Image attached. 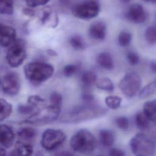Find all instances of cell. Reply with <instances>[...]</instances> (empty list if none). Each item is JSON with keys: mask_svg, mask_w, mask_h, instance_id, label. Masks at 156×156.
<instances>
[{"mask_svg": "<svg viewBox=\"0 0 156 156\" xmlns=\"http://www.w3.org/2000/svg\"><path fill=\"white\" fill-rule=\"evenodd\" d=\"M120 1H122V2H129L130 0H120Z\"/></svg>", "mask_w": 156, "mask_h": 156, "instance_id": "41", "label": "cell"}, {"mask_svg": "<svg viewBox=\"0 0 156 156\" xmlns=\"http://www.w3.org/2000/svg\"><path fill=\"white\" fill-rule=\"evenodd\" d=\"M95 85L99 89L104 91L112 92L114 90L113 83L108 77H102L97 79Z\"/></svg>", "mask_w": 156, "mask_h": 156, "instance_id": "24", "label": "cell"}, {"mask_svg": "<svg viewBox=\"0 0 156 156\" xmlns=\"http://www.w3.org/2000/svg\"><path fill=\"white\" fill-rule=\"evenodd\" d=\"M80 65L68 64L64 66L63 69V74L66 77H71L75 75L80 69Z\"/></svg>", "mask_w": 156, "mask_h": 156, "instance_id": "32", "label": "cell"}, {"mask_svg": "<svg viewBox=\"0 0 156 156\" xmlns=\"http://www.w3.org/2000/svg\"><path fill=\"white\" fill-rule=\"evenodd\" d=\"M82 99L86 104H93L94 102V96L89 92L85 91L82 94Z\"/></svg>", "mask_w": 156, "mask_h": 156, "instance_id": "36", "label": "cell"}, {"mask_svg": "<svg viewBox=\"0 0 156 156\" xmlns=\"http://www.w3.org/2000/svg\"><path fill=\"white\" fill-rule=\"evenodd\" d=\"M145 39L150 44L156 43V27L155 26H148L144 33Z\"/></svg>", "mask_w": 156, "mask_h": 156, "instance_id": "31", "label": "cell"}, {"mask_svg": "<svg viewBox=\"0 0 156 156\" xmlns=\"http://www.w3.org/2000/svg\"><path fill=\"white\" fill-rule=\"evenodd\" d=\"M6 155V151L5 149V147H0V155Z\"/></svg>", "mask_w": 156, "mask_h": 156, "instance_id": "39", "label": "cell"}, {"mask_svg": "<svg viewBox=\"0 0 156 156\" xmlns=\"http://www.w3.org/2000/svg\"><path fill=\"white\" fill-rule=\"evenodd\" d=\"M132 35L130 32L127 30L121 31L118 37V43L121 47L128 46L132 41Z\"/></svg>", "mask_w": 156, "mask_h": 156, "instance_id": "28", "label": "cell"}, {"mask_svg": "<svg viewBox=\"0 0 156 156\" xmlns=\"http://www.w3.org/2000/svg\"><path fill=\"white\" fill-rule=\"evenodd\" d=\"M107 109L94 104L79 105L74 107L61 116L64 122H79L105 115Z\"/></svg>", "mask_w": 156, "mask_h": 156, "instance_id": "1", "label": "cell"}, {"mask_svg": "<svg viewBox=\"0 0 156 156\" xmlns=\"http://www.w3.org/2000/svg\"><path fill=\"white\" fill-rule=\"evenodd\" d=\"M13 0H0V13L10 15L13 13Z\"/></svg>", "mask_w": 156, "mask_h": 156, "instance_id": "26", "label": "cell"}, {"mask_svg": "<svg viewBox=\"0 0 156 156\" xmlns=\"http://www.w3.org/2000/svg\"><path fill=\"white\" fill-rule=\"evenodd\" d=\"M109 155L111 156H124L125 152L122 149L114 147L110 150Z\"/></svg>", "mask_w": 156, "mask_h": 156, "instance_id": "37", "label": "cell"}, {"mask_svg": "<svg viewBox=\"0 0 156 156\" xmlns=\"http://www.w3.org/2000/svg\"><path fill=\"white\" fill-rule=\"evenodd\" d=\"M107 27L103 21H98L93 23L88 29L90 37L95 40H103L106 36Z\"/></svg>", "mask_w": 156, "mask_h": 156, "instance_id": "14", "label": "cell"}, {"mask_svg": "<svg viewBox=\"0 0 156 156\" xmlns=\"http://www.w3.org/2000/svg\"><path fill=\"white\" fill-rule=\"evenodd\" d=\"M17 135L21 140L29 142L34 140L36 136L37 132L32 127H24L21 128L17 132Z\"/></svg>", "mask_w": 156, "mask_h": 156, "instance_id": "19", "label": "cell"}, {"mask_svg": "<svg viewBox=\"0 0 156 156\" xmlns=\"http://www.w3.org/2000/svg\"><path fill=\"white\" fill-rule=\"evenodd\" d=\"M122 99L119 96L115 95L108 96L105 98L106 105L111 109L115 110L118 108L121 104Z\"/></svg>", "mask_w": 156, "mask_h": 156, "instance_id": "29", "label": "cell"}, {"mask_svg": "<svg viewBox=\"0 0 156 156\" xmlns=\"http://www.w3.org/2000/svg\"><path fill=\"white\" fill-rule=\"evenodd\" d=\"M135 121L138 128L141 130L147 129L150 125V120L143 112H139L136 115Z\"/></svg>", "mask_w": 156, "mask_h": 156, "instance_id": "25", "label": "cell"}, {"mask_svg": "<svg viewBox=\"0 0 156 156\" xmlns=\"http://www.w3.org/2000/svg\"><path fill=\"white\" fill-rule=\"evenodd\" d=\"M2 91L10 96L18 94L21 88V80L18 73L9 72L4 76L1 80Z\"/></svg>", "mask_w": 156, "mask_h": 156, "instance_id": "9", "label": "cell"}, {"mask_svg": "<svg viewBox=\"0 0 156 156\" xmlns=\"http://www.w3.org/2000/svg\"><path fill=\"white\" fill-rule=\"evenodd\" d=\"M66 139V135L62 130L48 129L42 134L40 144L46 151H52L61 146Z\"/></svg>", "mask_w": 156, "mask_h": 156, "instance_id": "6", "label": "cell"}, {"mask_svg": "<svg viewBox=\"0 0 156 156\" xmlns=\"http://www.w3.org/2000/svg\"><path fill=\"white\" fill-rule=\"evenodd\" d=\"M141 83V78L138 73L129 72L120 80L119 88L125 96L131 98L140 91Z\"/></svg>", "mask_w": 156, "mask_h": 156, "instance_id": "5", "label": "cell"}, {"mask_svg": "<svg viewBox=\"0 0 156 156\" xmlns=\"http://www.w3.org/2000/svg\"><path fill=\"white\" fill-rule=\"evenodd\" d=\"M62 103V95L56 91L52 92L49 96V104L48 106L52 108L53 110L60 112Z\"/></svg>", "mask_w": 156, "mask_h": 156, "instance_id": "21", "label": "cell"}, {"mask_svg": "<svg viewBox=\"0 0 156 156\" xmlns=\"http://www.w3.org/2000/svg\"><path fill=\"white\" fill-rule=\"evenodd\" d=\"M99 141L104 147H110L115 142V135L112 130L102 129L99 133Z\"/></svg>", "mask_w": 156, "mask_h": 156, "instance_id": "18", "label": "cell"}, {"mask_svg": "<svg viewBox=\"0 0 156 156\" xmlns=\"http://www.w3.org/2000/svg\"><path fill=\"white\" fill-rule=\"evenodd\" d=\"M32 146L27 141L23 140L16 141L14 149L11 152L12 155H30L33 154Z\"/></svg>", "mask_w": 156, "mask_h": 156, "instance_id": "15", "label": "cell"}, {"mask_svg": "<svg viewBox=\"0 0 156 156\" xmlns=\"http://www.w3.org/2000/svg\"><path fill=\"white\" fill-rule=\"evenodd\" d=\"M26 57L25 43L21 40L16 39L7 50L6 60L8 64L13 68L20 66Z\"/></svg>", "mask_w": 156, "mask_h": 156, "instance_id": "7", "label": "cell"}, {"mask_svg": "<svg viewBox=\"0 0 156 156\" xmlns=\"http://www.w3.org/2000/svg\"><path fill=\"white\" fill-rule=\"evenodd\" d=\"M96 62L102 68L112 70L114 68V62L112 55L108 52H102L96 57Z\"/></svg>", "mask_w": 156, "mask_h": 156, "instance_id": "16", "label": "cell"}, {"mask_svg": "<svg viewBox=\"0 0 156 156\" xmlns=\"http://www.w3.org/2000/svg\"><path fill=\"white\" fill-rule=\"evenodd\" d=\"M129 146L132 153L138 156L152 155L156 151L155 143L142 133L134 135L130 140Z\"/></svg>", "mask_w": 156, "mask_h": 156, "instance_id": "4", "label": "cell"}, {"mask_svg": "<svg viewBox=\"0 0 156 156\" xmlns=\"http://www.w3.org/2000/svg\"><path fill=\"white\" fill-rule=\"evenodd\" d=\"M127 61L129 65L132 66H135L138 64L140 62V57L135 52H129L126 56Z\"/></svg>", "mask_w": 156, "mask_h": 156, "instance_id": "34", "label": "cell"}, {"mask_svg": "<svg viewBox=\"0 0 156 156\" xmlns=\"http://www.w3.org/2000/svg\"><path fill=\"white\" fill-rule=\"evenodd\" d=\"M143 112L150 121L156 122V99L145 102L143 105Z\"/></svg>", "mask_w": 156, "mask_h": 156, "instance_id": "17", "label": "cell"}, {"mask_svg": "<svg viewBox=\"0 0 156 156\" xmlns=\"http://www.w3.org/2000/svg\"><path fill=\"white\" fill-rule=\"evenodd\" d=\"M96 80V74L92 71H84L80 76V82L84 88L91 87L95 84Z\"/></svg>", "mask_w": 156, "mask_h": 156, "instance_id": "20", "label": "cell"}, {"mask_svg": "<svg viewBox=\"0 0 156 156\" xmlns=\"http://www.w3.org/2000/svg\"><path fill=\"white\" fill-rule=\"evenodd\" d=\"M51 0H26L27 5L30 7H36L44 5Z\"/></svg>", "mask_w": 156, "mask_h": 156, "instance_id": "35", "label": "cell"}, {"mask_svg": "<svg viewBox=\"0 0 156 156\" xmlns=\"http://www.w3.org/2000/svg\"><path fill=\"white\" fill-rule=\"evenodd\" d=\"M54 72V66L42 62H32L24 66L26 78L34 83H40L49 79Z\"/></svg>", "mask_w": 156, "mask_h": 156, "instance_id": "3", "label": "cell"}, {"mask_svg": "<svg viewBox=\"0 0 156 156\" xmlns=\"http://www.w3.org/2000/svg\"><path fill=\"white\" fill-rule=\"evenodd\" d=\"M145 2H151V3H155L156 2V0H143Z\"/></svg>", "mask_w": 156, "mask_h": 156, "instance_id": "40", "label": "cell"}, {"mask_svg": "<svg viewBox=\"0 0 156 156\" xmlns=\"http://www.w3.org/2000/svg\"><path fill=\"white\" fill-rule=\"evenodd\" d=\"M12 112V105L4 99L0 98V121L8 118Z\"/></svg>", "mask_w": 156, "mask_h": 156, "instance_id": "23", "label": "cell"}, {"mask_svg": "<svg viewBox=\"0 0 156 156\" xmlns=\"http://www.w3.org/2000/svg\"><path fill=\"white\" fill-rule=\"evenodd\" d=\"M69 43L74 49L76 50H80L85 48V43L83 39L78 35H74L69 37Z\"/></svg>", "mask_w": 156, "mask_h": 156, "instance_id": "30", "label": "cell"}, {"mask_svg": "<svg viewBox=\"0 0 156 156\" xmlns=\"http://www.w3.org/2000/svg\"><path fill=\"white\" fill-rule=\"evenodd\" d=\"M69 144L74 151L79 154H89L96 149L97 141L90 131L82 129L72 136Z\"/></svg>", "mask_w": 156, "mask_h": 156, "instance_id": "2", "label": "cell"}, {"mask_svg": "<svg viewBox=\"0 0 156 156\" xmlns=\"http://www.w3.org/2000/svg\"><path fill=\"white\" fill-rule=\"evenodd\" d=\"M16 40V30L12 26L0 24V46L8 47Z\"/></svg>", "mask_w": 156, "mask_h": 156, "instance_id": "11", "label": "cell"}, {"mask_svg": "<svg viewBox=\"0 0 156 156\" xmlns=\"http://www.w3.org/2000/svg\"><path fill=\"white\" fill-rule=\"evenodd\" d=\"M39 18L43 24L50 27H55L58 23L57 14L49 7H46L41 10Z\"/></svg>", "mask_w": 156, "mask_h": 156, "instance_id": "12", "label": "cell"}, {"mask_svg": "<svg viewBox=\"0 0 156 156\" xmlns=\"http://www.w3.org/2000/svg\"><path fill=\"white\" fill-rule=\"evenodd\" d=\"M15 134L13 129L6 124H0V146L10 148L13 144Z\"/></svg>", "mask_w": 156, "mask_h": 156, "instance_id": "13", "label": "cell"}, {"mask_svg": "<svg viewBox=\"0 0 156 156\" xmlns=\"http://www.w3.org/2000/svg\"><path fill=\"white\" fill-rule=\"evenodd\" d=\"M27 102L37 108L40 112L48 106L46 100L38 95H31L27 99Z\"/></svg>", "mask_w": 156, "mask_h": 156, "instance_id": "22", "label": "cell"}, {"mask_svg": "<svg viewBox=\"0 0 156 156\" xmlns=\"http://www.w3.org/2000/svg\"><path fill=\"white\" fill-rule=\"evenodd\" d=\"M151 71L154 73H156V61H152L149 65Z\"/></svg>", "mask_w": 156, "mask_h": 156, "instance_id": "38", "label": "cell"}, {"mask_svg": "<svg viewBox=\"0 0 156 156\" xmlns=\"http://www.w3.org/2000/svg\"><path fill=\"white\" fill-rule=\"evenodd\" d=\"M115 124L121 130H127L129 126V121L127 117L121 116L116 118Z\"/></svg>", "mask_w": 156, "mask_h": 156, "instance_id": "33", "label": "cell"}, {"mask_svg": "<svg viewBox=\"0 0 156 156\" xmlns=\"http://www.w3.org/2000/svg\"><path fill=\"white\" fill-rule=\"evenodd\" d=\"M156 93V79L146 85L139 93L140 98H146Z\"/></svg>", "mask_w": 156, "mask_h": 156, "instance_id": "27", "label": "cell"}, {"mask_svg": "<svg viewBox=\"0 0 156 156\" xmlns=\"http://www.w3.org/2000/svg\"><path fill=\"white\" fill-rule=\"evenodd\" d=\"M125 16L127 20L135 24L143 23L147 18L146 10L139 4L130 5L126 12Z\"/></svg>", "mask_w": 156, "mask_h": 156, "instance_id": "10", "label": "cell"}, {"mask_svg": "<svg viewBox=\"0 0 156 156\" xmlns=\"http://www.w3.org/2000/svg\"><path fill=\"white\" fill-rule=\"evenodd\" d=\"M100 7L94 0H87L73 7L72 13L74 16L82 20H90L99 14Z\"/></svg>", "mask_w": 156, "mask_h": 156, "instance_id": "8", "label": "cell"}, {"mask_svg": "<svg viewBox=\"0 0 156 156\" xmlns=\"http://www.w3.org/2000/svg\"><path fill=\"white\" fill-rule=\"evenodd\" d=\"M1 83V79H0V84Z\"/></svg>", "mask_w": 156, "mask_h": 156, "instance_id": "42", "label": "cell"}]
</instances>
